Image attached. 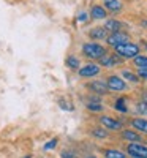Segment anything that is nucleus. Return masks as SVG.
<instances>
[{
	"instance_id": "bb28decb",
	"label": "nucleus",
	"mask_w": 147,
	"mask_h": 158,
	"mask_svg": "<svg viewBox=\"0 0 147 158\" xmlns=\"http://www.w3.org/2000/svg\"><path fill=\"white\" fill-rule=\"evenodd\" d=\"M62 158H78V156H76L71 150H63V152H62Z\"/></svg>"
},
{
	"instance_id": "4be33fe9",
	"label": "nucleus",
	"mask_w": 147,
	"mask_h": 158,
	"mask_svg": "<svg viewBox=\"0 0 147 158\" xmlns=\"http://www.w3.org/2000/svg\"><path fill=\"white\" fill-rule=\"evenodd\" d=\"M92 135L95 136V138H100V139L108 138V133H106L103 128H93V130H92Z\"/></svg>"
},
{
	"instance_id": "6ab92c4d",
	"label": "nucleus",
	"mask_w": 147,
	"mask_h": 158,
	"mask_svg": "<svg viewBox=\"0 0 147 158\" xmlns=\"http://www.w3.org/2000/svg\"><path fill=\"white\" fill-rule=\"evenodd\" d=\"M133 60H135V65L138 68H147V57L145 56H138Z\"/></svg>"
},
{
	"instance_id": "f3484780",
	"label": "nucleus",
	"mask_w": 147,
	"mask_h": 158,
	"mask_svg": "<svg viewBox=\"0 0 147 158\" xmlns=\"http://www.w3.org/2000/svg\"><path fill=\"white\" fill-rule=\"evenodd\" d=\"M104 156L106 158H127V155L120 150H116V149H106L104 152Z\"/></svg>"
},
{
	"instance_id": "a878e982",
	"label": "nucleus",
	"mask_w": 147,
	"mask_h": 158,
	"mask_svg": "<svg viewBox=\"0 0 147 158\" xmlns=\"http://www.w3.org/2000/svg\"><path fill=\"white\" fill-rule=\"evenodd\" d=\"M70 103H66L65 100H60L59 101V106L62 108V109H66V111H73V106H68Z\"/></svg>"
},
{
	"instance_id": "6e6552de",
	"label": "nucleus",
	"mask_w": 147,
	"mask_h": 158,
	"mask_svg": "<svg viewBox=\"0 0 147 158\" xmlns=\"http://www.w3.org/2000/svg\"><path fill=\"white\" fill-rule=\"evenodd\" d=\"M100 123L104 127V128H108V130H122V123H120L119 120H116V118L109 117V115H101L100 117Z\"/></svg>"
},
{
	"instance_id": "dca6fc26",
	"label": "nucleus",
	"mask_w": 147,
	"mask_h": 158,
	"mask_svg": "<svg viewBox=\"0 0 147 158\" xmlns=\"http://www.w3.org/2000/svg\"><path fill=\"white\" fill-rule=\"evenodd\" d=\"M65 65H66L70 70H79V67H81V62H79V59L74 57V56H68V57H66V60H65Z\"/></svg>"
},
{
	"instance_id": "ddd939ff",
	"label": "nucleus",
	"mask_w": 147,
	"mask_h": 158,
	"mask_svg": "<svg viewBox=\"0 0 147 158\" xmlns=\"http://www.w3.org/2000/svg\"><path fill=\"white\" fill-rule=\"evenodd\" d=\"M122 138L130 141V142H141V136L133 130H124L122 131Z\"/></svg>"
},
{
	"instance_id": "a211bd4d",
	"label": "nucleus",
	"mask_w": 147,
	"mask_h": 158,
	"mask_svg": "<svg viewBox=\"0 0 147 158\" xmlns=\"http://www.w3.org/2000/svg\"><path fill=\"white\" fill-rule=\"evenodd\" d=\"M86 106H87V109L92 111V112H100V111H103V104L98 103V101H90V103L86 104Z\"/></svg>"
},
{
	"instance_id": "9b49d317",
	"label": "nucleus",
	"mask_w": 147,
	"mask_h": 158,
	"mask_svg": "<svg viewBox=\"0 0 147 158\" xmlns=\"http://www.w3.org/2000/svg\"><path fill=\"white\" fill-rule=\"evenodd\" d=\"M89 16H90L92 19H104L106 16H108V11H106V8L101 6V5H93V6L90 8Z\"/></svg>"
},
{
	"instance_id": "39448f33",
	"label": "nucleus",
	"mask_w": 147,
	"mask_h": 158,
	"mask_svg": "<svg viewBox=\"0 0 147 158\" xmlns=\"http://www.w3.org/2000/svg\"><path fill=\"white\" fill-rule=\"evenodd\" d=\"M106 84H108V89L112 90V92H124V90H127V82L124 81L122 77H119L116 74L109 76L108 81H106Z\"/></svg>"
},
{
	"instance_id": "b1692460",
	"label": "nucleus",
	"mask_w": 147,
	"mask_h": 158,
	"mask_svg": "<svg viewBox=\"0 0 147 158\" xmlns=\"http://www.w3.org/2000/svg\"><path fill=\"white\" fill-rule=\"evenodd\" d=\"M57 141H59L57 138H52V139H51V141H49V142L46 144V146H44V149H46V150H51V149H54V147L57 146Z\"/></svg>"
},
{
	"instance_id": "cd10ccee",
	"label": "nucleus",
	"mask_w": 147,
	"mask_h": 158,
	"mask_svg": "<svg viewBox=\"0 0 147 158\" xmlns=\"http://www.w3.org/2000/svg\"><path fill=\"white\" fill-rule=\"evenodd\" d=\"M87 19H89V15H87L86 11H82V13H79V16H78V21H79V22H86Z\"/></svg>"
},
{
	"instance_id": "aec40b11",
	"label": "nucleus",
	"mask_w": 147,
	"mask_h": 158,
	"mask_svg": "<svg viewBox=\"0 0 147 158\" xmlns=\"http://www.w3.org/2000/svg\"><path fill=\"white\" fill-rule=\"evenodd\" d=\"M114 108H116L117 111H120V112H127L128 108H127V104H125V98H119V100L116 101V104H114Z\"/></svg>"
},
{
	"instance_id": "393cba45",
	"label": "nucleus",
	"mask_w": 147,
	"mask_h": 158,
	"mask_svg": "<svg viewBox=\"0 0 147 158\" xmlns=\"http://www.w3.org/2000/svg\"><path fill=\"white\" fill-rule=\"evenodd\" d=\"M138 76H139V79L147 81V68H138Z\"/></svg>"
},
{
	"instance_id": "423d86ee",
	"label": "nucleus",
	"mask_w": 147,
	"mask_h": 158,
	"mask_svg": "<svg viewBox=\"0 0 147 158\" xmlns=\"http://www.w3.org/2000/svg\"><path fill=\"white\" fill-rule=\"evenodd\" d=\"M79 76L81 77H93L100 74V65L97 63H87L84 67H79Z\"/></svg>"
},
{
	"instance_id": "9d476101",
	"label": "nucleus",
	"mask_w": 147,
	"mask_h": 158,
	"mask_svg": "<svg viewBox=\"0 0 147 158\" xmlns=\"http://www.w3.org/2000/svg\"><path fill=\"white\" fill-rule=\"evenodd\" d=\"M104 29L108 32H111V33H114V32H124L122 29H125V24L117 21V19H109V21H106Z\"/></svg>"
},
{
	"instance_id": "20e7f679",
	"label": "nucleus",
	"mask_w": 147,
	"mask_h": 158,
	"mask_svg": "<svg viewBox=\"0 0 147 158\" xmlns=\"http://www.w3.org/2000/svg\"><path fill=\"white\" fill-rule=\"evenodd\" d=\"M127 152L133 158H147V147L139 142H130L127 146Z\"/></svg>"
},
{
	"instance_id": "c85d7f7f",
	"label": "nucleus",
	"mask_w": 147,
	"mask_h": 158,
	"mask_svg": "<svg viewBox=\"0 0 147 158\" xmlns=\"http://www.w3.org/2000/svg\"><path fill=\"white\" fill-rule=\"evenodd\" d=\"M87 158H97V156H87Z\"/></svg>"
},
{
	"instance_id": "f03ea898",
	"label": "nucleus",
	"mask_w": 147,
	"mask_h": 158,
	"mask_svg": "<svg viewBox=\"0 0 147 158\" xmlns=\"http://www.w3.org/2000/svg\"><path fill=\"white\" fill-rule=\"evenodd\" d=\"M106 52H108L106 48L98 44V43H86L82 46V54L87 59H92V60H100Z\"/></svg>"
},
{
	"instance_id": "5701e85b",
	"label": "nucleus",
	"mask_w": 147,
	"mask_h": 158,
	"mask_svg": "<svg viewBox=\"0 0 147 158\" xmlns=\"http://www.w3.org/2000/svg\"><path fill=\"white\" fill-rule=\"evenodd\" d=\"M136 111L139 114H147V100H142L136 104Z\"/></svg>"
},
{
	"instance_id": "1a4fd4ad",
	"label": "nucleus",
	"mask_w": 147,
	"mask_h": 158,
	"mask_svg": "<svg viewBox=\"0 0 147 158\" xmlns=\"http://www.w3.org/2000/svg\"><path fill=\"white\" fill-rule=\"evenodd\" d=\"M93 94H97V95H108L109 94V89H108V84L103 82V81H93L87 85Z\"/></svg>"
},
{
	"instance_id": "4468645a",
	"label": "nucleus",
	"mask_w": 147,
	"mask_h": 158,
	"mask_svg": "<svg viewBox=\"0 0 147 158\" xmlns=\"http://www.w3.org/2000/svg\"><path fill=\"white\" fill-rule=\"evenodd\" d=\"M131 125L135 130L141 131V133H147V120L145 118H133Z\"/></svg>"
},
{
	"instance_id": "2f4dec72",
	"label": "nucleus",
	"mask_w": 147,
	"mask_h": 158,
	"mask_svg": "<svg viewBox=\"0 0 147 158\" xmlns=\"http://www.w3.org/2000/svg\"><path fill=\"white\" fill-rule=\"evenodd\" d=\"M104 2H109V0H104Z\"/></svg>"
},
{
	"instance_id": "0eeeda50",
	"label": "nucleus",
	"mask_w": 147,
	"mask_h": 158,
	"mask_svg": "<svg viewBox=\"0 0 147 158\" xmlns=\"http://www.w3.org/2000/svg\"><path fill=\"white\" fill-rule=\"evenodd\" d=\"M122 62V59H120L117 54H106L100 59V63H101V67H106V68H112V67H116L117 63H120Z\"/></svg>"
},
{
	"instance_id": "2eb2a0df",
	"label": "nucleus",
	"mask_w": 147,
	"mask_h": 158,
	"mask_svg": "<svg viewBox=\"0 0 147 158\" xmlns=\"http://www.w3.org/2000/svg\"><path fill=\"white\" fill-rule=\"evenodd\" d=\"M104 8H106V11L119 13L122 10V3H120V0H109V2H104Z\"/></svg>"
},
{
	"instance_id": "f8f14e48",
	"label": "nucleus",
	"mask_w": 147,
	"mask_h": 158,
	"mask_svg": "<svg viewBox=\"0 0 147 158\" xmlns=\"http://www.w3.org/2000/svg\"><path fill=\"white\" fill-rule=\"evenodd\" d=\"M89 36L92 40H106L108 38V30H106L104 27H93L89 32Z\"/></svg>"
},
{
	"instance_id": "412c9836",
	"label": "nucleus",
	"mask_w": 147,
	"mask_h": 158,
	"mask_svg": "<svg viewBox=\"0 0 147 158\" xmlns=\"http://www.w3.org/2000/svg\"><path fill=\"white\" fill-rule=\"evenodd\" d=\"M122 76H124L125 79H128L130 82H139V81H141L139 76H138V74H135V73H131V71H124V73H122Z\"/></svg>"
},
{
	"instance_id": "7c9ffc66",
	"label": "nucleus",
	"mask_w": 147,
	"mask_h": 158,
	"mask_svg": "<svg viewBox=\"0 0 147 158\" xmlns=\"http://www.w3.org/2000/svg\"><path fill=\"white\" fill-rule=\"evenodd\" d=\"M145 49H147V43H145Z\"/></svg>"
},
{
	"instance_id": "7ed1b4c3",
	"label": "nucleus",
	"mask_w": 147,
	"mask_h": 158,
	"mask_svg": "<svg viewBox=\"0 0 147 158\" xmlns=\"http://www.w3.org/2000/svg\"><path fill=\"white\" fill-rule=\"evenodd\" d=\"M106 41H108V44H109V46L116 48V46H119V44L130 43V35H128L127 32H114V33L108 35Z\"/></svg>"
},
{
	"instance_id": "f257e3e1",
	"label": "nucleus",
	"mask_w": 147,
	"mask_h": 158,
	"mask_svg": "<svg viewBox=\"0 0 147 158\" xmlns=\"http://www.w3.org/2000/svg\"><path fill=\"white\" fill-rule=\"evenodd\" d=\"M116 54L120 57V59H135L139 56V46L135 44V43H124V44H119L114 48Z\"/></svg>"
},
{
	"instance_id": "c756f323",
	"label": "nucleus",
	"mask_w": 147,
	"mask_h": 158,
	"mask_svg": "<svg viewBox=\"0 0 147 158\" xmlns=\"http://www.w3.org/2000/svg\"><path fill=\"white\" fill-rule=\"evenodd\" d=\"M25 158H30V155H29V156H25Z\"/></svg>"
}]
</instances>
